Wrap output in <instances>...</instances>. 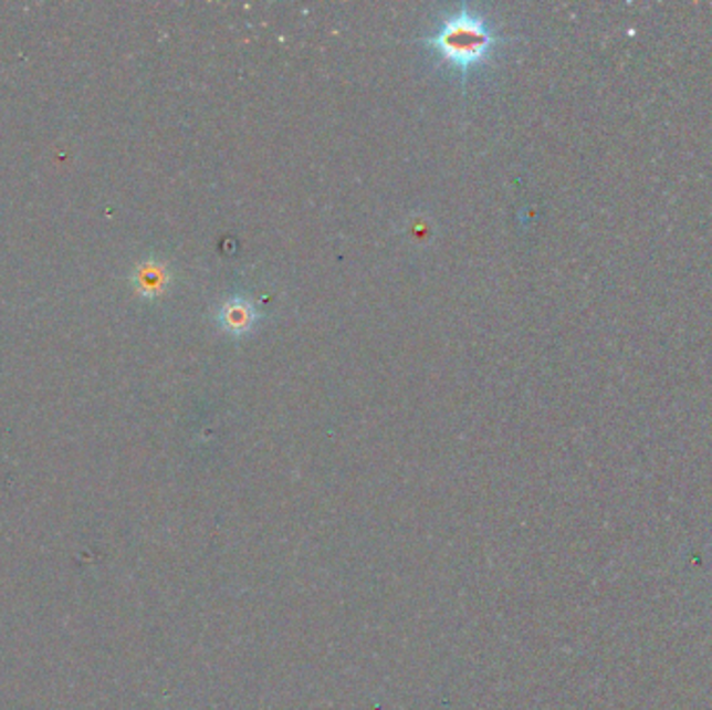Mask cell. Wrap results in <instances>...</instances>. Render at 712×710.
<instances>
[{
  "instance_id": "obj_1",
  "label": "cell",
  "mask_w": 712,
  "mask_h": 710,
  "mask_svg": "<svg viewBox=\"0 0 712 710\" xmlns=\"http://www.w3.org/2000/svg\"><path fill=\"white\" fill-rule=\"evenodd\" d=\"M421 42L433 46L452 67L469 72L488 59L502 38L485 19L464 7L459 13L448 15L440 28L431 36L421 38Z\"/></svg>"
},
{
  "instance_id": "obj_2",
  "label": "cell",
  "mask_w": 712,
  "mask_h": 710,
  "mask_svg": "<svg viewBox=\"0 0 712 710\" xmlns=\"http://www.w3.org/2000/svg\"><path fill=\"white\" fill-rule=\"evenodd\" d=\"M214 320H217L219 327L223 332H228L232 336H244L256 325L259 313H256L252 302L235 296V299H230V301H226L219 306Z\"/></svg>"
},
{
  "instance_id": "obj_3",
  "label": "cell",
  "mask_w": 712,
  "mask_h": 710,
  "mask_svg": "<svg viewBox=\"0 0 712 710\" xmlns=\"http://www.w3.org/2000/svg\"><path fill=\"white\" fill-rule=\"evenodd\" d=\"M132 282L143 296L155 299L167 288L169 271H167V267L160 265L157 261H146L143 265L136 267Z\"/></svg>"
}]
</instances>
